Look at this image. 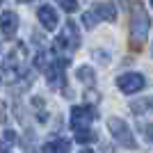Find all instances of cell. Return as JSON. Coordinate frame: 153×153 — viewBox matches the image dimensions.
I'll list each match as a JSON object with an SVG mask.
<instances>
[{"label":"cell","instance_id":"13","mask_svg":"<svg viewBox=\"0 0 153 153\" xmlns=\"http://www.w3.org/2000/svg\"><path fill=\"white\" fill-rule=\"evenodd\" d=\"M32 105L37 108V119H39V121H46V110H44V101H41V98H32Z\"/></svg>","mask_w":153,"mask_h":153},{"label":"cell","instance_id":"5","mask_svg":"<svg viewBox=\"0 0 153 153\" xmlns=\"http://www.w3.org/2000/svg\"><path fill=\"white\" fill-rule=\"evenodd\" d=\"M96 119V112L87 105H76V108H71V119H69V126L71 130H85V128H89V123Z\"/></svg>","mask_w":153,"mask_h":153},{"label":"cell","instance_id":"15","mask_svg":"<svg viewBox=\"0 0 153 153\" xmlns=\"http://www.w3.org/2000/svg\"><path fill=\"white\" fill-rule=\"evenodd\" d=\"M57 2H59V7H62L64 12H69V14L78 9V2H76V0H57Z\"/></svg>","mask_w":153,"mask_h":153},{"label":"cell","instance_id":"24","mask_svg":"<svg viewBox=\"0 0 153 153\" xmlns=\"http://www.w3.org/2000/svg\"><path fill=\"white\" fill-rule=\"evenodd\" d=\"M151 7H153V0H151Z\"/></svg>","mask_w":153,"mask_h":153},{"label":"cell","instance_id":"6","mask_svg":"<svg viewBox=\"0 0 153 153\" xmlns=\"http://www.w3.org/2000/svg\"><path fill=\"white\" fill-rule=\"evenodd\" d=\"M117 87L123 94H137L140 89L146 87V80H144L142 73H123V76L117 78Z\"/></svg>","mask_w":153,"mask_h":153},{"label":"cell","instance_id":"18","mask_svg":"<svg viewBox=\"0 0 153 153\" xmlns=\"http://www.w3.org/2000/svg\"><path fill=\"white\" fill-rule=\"evenodd\" d=\"M94 55H96V59H98V62H101V64H108V62H110V59H108V53L94 51Z\"/></svg>","mask_w":153,"mask_h":153},{"label":"cell","instance_id":"4","mask_svg":"<svg viewBox=\"0 0 153 153\" xmlns=\"http://www.w3.org/2000/svg\"><path fill=\"white\" fill-rule=\"evenodd\" d=\"M108 130L112 133V137H114L123 149H130V151H133V149L137 146L133 133H130V128H128V123L123 121V119H119V117H110V119H108Z\"/></svg>","mask_w":153,"mask_h":153},{"label":"cell","instance_id":"11","mask_svg":"<svg viewBox=\"0 0 153 153\" xmlns=\"http://www.w3.org/2000/svg\"><path fill=\"white\" fill-rule=\"evenodd\" d=\"M76 76H78V80H80V82L94 85V69H91V66H80V69L76 71Z\"/></svg>","mask_w":153,"mask_h":153},{"label":"cell","instance_id":"17","mask_svg":"<svg viewBox=\"0 0 153 153\" xmlns=\"http://www.w3.org/2000/svg\"><path fill=\"white\" fill-rule=\"evenodd\" d=\"M144 108H146V101L133 103V110H135V114H144Z\"/></svg>","mask_w":153,"mask_h":153},{"label":"cell","instance_id":"12","mask_svg":"<svg viewBox=\"0 0 153 153\" xmlns=\"http://www.w3.org/2000/svg\"><path fill=\"white\" fill-rule=\"evenodd\" d=\"M76 142H80V144H89V142H96V133H91L89 128L78 130V133H76Z\"/></svg>","mask_w":153,"mask_h":153},{"label":"cell","instance_id":"20","mask_svg":"<svg viewBox=\"0 0 153 153\" xmlns=\"http://www.w3.org/2000/svg\"><path fill=\"white\" fill-rule=\"evenodd\" d=\"M5 121V103H0V123Z\"/></svg>","mask_w":153,"mask_h":153},{"label":"cell","instance_id":"23","mask_svg":"<svg viewBox=\"0 0 153 153\" xmlns=\"http://www.w3.org/2000/svg\"><path fill=\"white\" fill-rule=\"evenodd\" d=\"M19 2H32V0H19Z\"/></svg>","mask_w":153,"mask_h":153},{"label":"cell","instance_id":"3","mask_svg":"<svg viewBox=\"0 0 153 153\" xmlns=\"http://www.w3.org/2000/svg\"><path fill=\"white\" fill-rule=\"evenodd\" d=\"M78 48H80V30H78V25L73 21H66L62 34L55 41V51H59L57 55H71Z\"/></svg>","mask_w":153,"mask_h":153},{"label":"cell","instance_id":"9","mask_svg":"<svg viewBox=\"0 0 153 153\" xmlns=\"http://www.w3.org/2000/svg\"><path fill=\"white\" fill-rule=\"evenodd\" d=\"M94 14L103 21H114L117 19V9L112 2H96L94 5Z\"/></svg>","mask_w":153,"mask_h":153},{"label":"cell","instance_id":"19","mask_svg":"<svg viewBox=\"0 0 153 153\" xmlns=\"http://www.w3.org/2000/svg\"><path fill=\"white\" fill-rule=\"evenodd\" d=\"M87 101H89L91 105H96V103H98V94H96L94 89H89V91H87Z\"/></svg>","mask_w":153,"mask_h":153},{"label":"cell","instance_id":"8","mask_svg":"<svg viewBox=\"0 0 153 153\" xmlns=\"http://www.w3.org/2000/svg\"><path fill=\"white\" fill-rule=\"evenodd\" d=\"M37 19H39V23H41L48 32H53L55 27H57V12H55L51 5H41V7H39Z\"/></svg>","mask_w":153,"mask_h":153},{"label":"cell","instance_id":"10","mask_svg":"<svg viewBox=\"0 0 153 153\" xmlns=\"http://www.w3.org/2000/svg\"><path fill=\"white\" fill-rule=\"evenodd\" d=\"M69 142L66 140H53V142H46L44 144V149H41V153H69Z\"/></svg>","mask_w":153,"mask_h":153},{"label":"cell","instance_id":"7","mask_svg":"<svg viewBox=\"0 0 153 153\" xmlns=\"http://www.w3.org/2000/svg\"><path fill=\"white\" fill-rule=\"evenodd\" d=\"M0 30H2V34L7 39H14L16 32H19V14L12 12V9L2 12L0 14Z\"/></svg>","mask_w":153,"mask_h":153},{"label":"cell","instance_id":"16","mask_svg":"<svg viewBox=\"0 0 153 153\" xmlns=\"http://www.w3.org/2000/svg\"><path fill=\"white\" fill-rule=\"evenodd\" d=\"M142 135H144L146 142L153 144V123H142Z\"/></svg>","mask_w":153,"mask_h":153},{"label":"cell","instance_id":"22","mask_svg":"<svg viewBox=\"0 0 153 153\" xmlns=\"http://www.w3.org/2000/svg\"><path fill=\"white\" fill-rule=\"evenodd\" d=\"M80 153H94V151H91V149H87V146H85V149H82V151H80Z\"/></svg>","mask_w":153,"mask_h":153},{"label":"cell","instance_id":"25","mask_svg":"<svg viewBox=\"0 0 153 153\" xmlns=\"http://www.w3.org/2000/svg\"><path fill=\"white\" fill-rule=\"evenodd\" d=\"M151 55H153V48H151Z\"/></svg>","mask_w":153,"mask_h":153},{"label":"cell","instance_id":"26","mask_svg":"<svg viewBox=\"0 0 153 153\" xmlns=\"http://www.w3.org/2000/svg\"><path fill=\"white\" fill-rule=\"evenodd\" d=\"M151 105H153V101H151Z\"/></svg>","mask_w":153,"mask_h":153},{"label":"cell","instance_id":"1","mask_svg":"<svg viewBox=\"0 0 153 153\" xmlns=\"http://www.w3.org/2000/svg\"><path fill=\"white\" fill-rule=\"evenodd\" d=\"M149 27H151V19H149L146 9L140 0H135L130 5V51L140 53L144 48V41H146Z\"/></svg>","mask_w":153,"mask_h":153},{"label":"cell","instance_id":"14","mask_svg":"<svg viewBox=\"0 0 153 153\" xmlns=\"http://www.w3.org/2000/svg\"><path fill=\"white\" fill-rule=\"evenodd\" d=\"M96 19H98V16H96L94 12H87V14H82V23H85V27H87V30H91V27L96 25Z\"/></svg>","mask_w":153,"mask_h":153},{"label":"cell","instance_id":"2","mask_svg":"<svg viewBox=\"0 0 153 153\" xmlns=\"http://www.w3.org/2000/svg\"><path fill=\"white\" fill-rule=\"evenodd\" d=\"M27 73V48L25 44H16L12 51L7 53L5 62H2V71H0V78L5 82L14 85L16 80Z\"/></svg>","mask_w":153,"mask_h":153},{"label":"cell","instance_id":"21","mask_svg":"<svg viewBox=\"0 0 153 153\" xmlns=\"http://www.w3.org/2000/svg\"><path fill=\"white\" fill-rule=\"evenodd\" d=\"M0 153H12V151H9V146H7V144H0Z\"/></svg>","mask_w":153,"mask_h":153}]
</instances>
